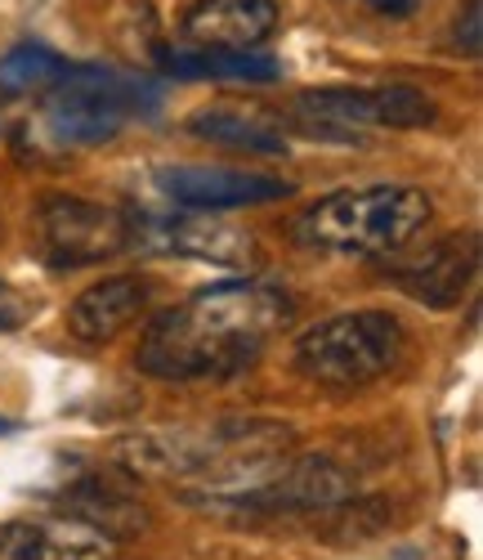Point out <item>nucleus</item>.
Instances as JSON below:
<instances>
[{
	"mask_svg": "<svg viewBox=\"0 0 483 560\" xmlns=\"http://www.w3.org/2000/svg\"><path fill=\"white\" fill-rule=\"evenodd\" d=\"M292 323L296 301L286 288L233 278L153 314L134 368L153 382H224L256 368Z\"/></svg>",
	"mask_w": 483,
	"mask_h": 560,
	"instance_id": "obj_1",
	"label": "nucleus"
},
{
	"mask_svg": "<svg viewBox=\"0 0 483 560\" xmlns=\"http://www.w3.org/2000/svg\"><path fill=\"white\" fill-rule=\"evenodd\" d=\"M434 202L416 184H363L309 202L292 220V238L318 256H390L429 224Z\"/></svg>",
	"mask_w": 483,
	"mask_h": 560,
	"instance_id": "obj_2",
	"label": "nucleus"
},
{
	"mask_svg": "<svg viewBox=\"0 0 483 560\" xmlns=\"http://www.w3.org/2000/svg\"><path fill=\"white\" fill-rule=\"evenodd\" d=\"M408 350V328L390 310H345L296 337L292 368L309 386L350 395L399 372Z\"/></svg>",
	"mask_w": 483,
	"mask_h": 560,
	"instance_id": "obj_3",
	"label": "nucleus"
},
{
	"mask_svg": "<svg viewBox=\"0 0 483 560\" xmlns=\"http://www.w3.org/2000/svg\"><path fill=\"white\" fill-rule=\"evenodd\" d=\"M162 108V85L104 63L63 68V77L45 90L40 121L59 144L90 149L117 139L130 121L153 117Z\"/></svg>",
	"mask_w": 483,
	"mask_h": 560,
	"instance_id": "obj_4",
	"label": "nucleus"
},
{
	"mask_svg": "<svg viewBox=\"0 0 483 560\" xmlns=\"http://www.w3.org/2000/svg\"><path fill=\"white\" fill-rule=\"evenodd\" d=\"M439 117L416 85H322L296 100V126L327 144H367V130H421Z\"/></svg>",
	"mask_w": 483,
	"mask_h": 560,
	"instance_id": "obj_5",
	"label": "nucleus"
},
{
	"mask_svg": "<svg viewBox=\"0 0 483 560\" xmlns=\"http://www.w3.org/2000/svg\"><path fill=\"white\" fill-rule=\"evenodd\" d=\"M32 247L50 269H85L134 252V215L85 198H40L32 211Z\"/></svg>",
	"mask_w": 483,
	"mask_h": 560,
	"instance_id": "obj_6",
	"label": "nucleus"
},
{
	"mask_svg": "<svg viewBox=\"0 0 483 560\" xmlns=\"http://www.w3.org/2000/svg\"><path fill=\"white\" fill-rule=\"evenodd\" d=\"M157 189L184 207V211H247V207H269L296 194L292 179L264 175V171H241V166H211V162H179L157 171Z\"/></svg>",
	"mask_w": 483,
	"mask_h": 560,
	"instance_id": "obj_7",
	"label": "nucleus"
},
{
	"mask_svg": "<svg viewBox=\"0 0 483 560\" xmlns=\"http://www.w3.org/2000/svg\"><path fill=\"white\" fill-rule=\"evenodd\" d=\"M134 252L207 260L224 269H256L264 256L247 229H233L224 220H198V215H170V220L134 215Z\"/></svg>",
	"mask_w": 483,
	"mask_h": 560,
	"instance_id": "obj_8",
	"label": "nucleus"
},
{
	"mask_svg": "<svg viewBox=\"0 0 483 560\" xmlns=\"http://www.w3.org/2000/svg\"><path fill=\"white\" fill-rule=\"evenodd\" d=\"M474 269H479V233L466 229V233H448V238L429 243L421 256L394 260L385 269V278L425 310H452L466 301Z\"/></svg>",
	"mask_w": 483,
	"mask_h": 560,
	"instance_id": "obj_9",
	"label": "nucleus"
},
{
	"mask_svg": "<svg viewBox=\"0 0 483 560\" xmlns=\"http://www.w3.org/2000/svg\"><path fill=\"white\" fill-rule=\"evenodd\" d=\"M153 296H157V283H153L149 273H113V278H104V283L85 288V292L68 305L63 323H68V332H72L76 341L104 346V341L121 337L134 318L149 314Z\"/></svg>",
	"mask_w": 483,
	"mask_h": 560,
	"instance_id": "obj_10",
	"label": "nucleus"
},
{
	"mask_svg": "<svg viewBox=\"0 0 483 560\" xmlns=\"http://www.w3.org/2000/svg\"><path fill=\"white\" fill-rule=\"evenodd\" d=\"M278 19V0H198L179 19V36L202 50H256L273 36Z\"/></svg>",
	"mask_w": 483,
	"mask_h": 560,
	"instance_id": "obj_11",
	"label": "nucleus"
},
{
	"mask_svg": "<svg viewBox=\"0 0 483 560\" xmlns=\"http://www.w3.org/2000/svg\"><path fill=\"white\" fill-rule=\"evenodd\" d=\"M0 560H117V538L85 521H0Z\"/></svg>",
	"mask_w": 483,
	"mask_h": 560,
	"instance_id": "obj_12",
	"label": "nucleus"
},
{
	"mask_svg": "<svg viewBox=\"0 0 483 560\" xmlns=\"http://www.w3.org/2000/svg\"><path fill=\"white\" fill-rule=\"evenodd\" d=\"M188 130L198 135L202 144L247 153V158L292 153V135H286L282 117H273L269 108H251V104H207L188 117Z\"/></svg>",
	"mask_w": 483,
	"mask_h": 560,
	"instance_id": "obj_13",
	"label": "nucleus"
},
{
	"mask_svg": "<svg viewBox=\"0 0 483 560\" xmlns=\"http://www.w3.org/2000/svg\"><path fill=\"white\" fill-rule=\"evenodd\" d=\"M162 72L179 81H211V85H273L282 77V63L260 50H162Z\"/></svg>",
	"mask_w": 483,
	"mask_h": 560,
	"instance_id": "obj_14",
	"label": "nucleus"
},
{
	"mask_svg": "<svg viewBox=\"0 0 483 560\" xmlns=\"http://www.w3.org/2000/svg\"><path fill=\"white\" fill-rule=\"evenodd\" d=\"M63 55H55L50 45L40 40H23L14 50L0 59V95H40V90H50L59 77H63Z\"/></svg>",
	"mask_w": 483,
	"mask_h": 560,
	"instance_id": "obj_15",
	"label": "nucleus"
},
{
	"mask_svg": "<svg viewBox=\"0 0 483 560\" xmlns=\"http://www.w3.org/2000/svg\"><path fill=\"white\" fill-rule=\"evenodd\" d=\"M452 45H457V55L474 59L483 50V0H466L457 23H452Z\"/></svg>",
	"mask_w": 483,
	"mask_h": 560,
	"instance_id": "obj_16",
	"label": "nucleus"
},
{
	"mask_svg": "<svg viewBox=\"0 0 483 560\" xmlns=\"http://www.w3.org/2000/svg\"><path fill=\"white\" fill-rule=\"evenodd\" d=\"M367 5L376 14H385V19H408V14H416L421 0H367Z\"/></svg>",
	"mask_w": 483,
	"mask_h": 560,
	"instance_id": "obj_17",
	"label": "nucleus"
},
{
	"mask_svg": "<svg viewBox=\"0 0 483 560\" xmlns=\"http://www.w3.org/2000/svg\"><path fill=\"white\" fill-rule=\"evenodd\" d=\"M10 431H19V422H10V417H0V435H10Z\"/></svg>",
	"mask_w": 483,
	"mask_h": 560,
	"instance_id": "obj_18",
	"label": "nucleus"
}]
</instances>
